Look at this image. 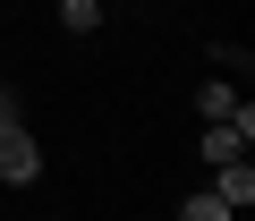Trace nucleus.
<instances>
[{
	"mask_svg": "<svg viewBox=\"0 0 255 221\" xmlns=\"http://www.w3.org/2000/svg\"><path fill=\"white\" fill-rule=\"evenodd\" d=\"M0 179H43V145H34V128H0Z\"/></svg>",
	"mask_w": 255,
	"mask_h": 221,
	"instance_id": "obj_1",
	"label": "nucleus"
},
{
	"mask_svg": "<svg viewBox=\"0 0 255 221\" xmlns=\"http://www.w3.org/2000/svg\"><path fill=\"white\" fill-rule=\"evenodd\" d=\"M196 110H204V128H221V119H255V110L238 102L230 77H204V85H196Z\"/></svg>",
	"mask_w": 255,
	"mask_h": 221,
	"instance_id": "obj_2",
	"label": "nucleus"
},
{
	"mask_svg": "<svg viewBox=\"0 0 255 221\" xmlns=\"http://www.w3.org/2000/svg\"><path fill=\"white\" fill-rule=\"evenodd\" d=\"M247 136H255V119H221V128H204V162L221 170V162H247Z\"/></svg>",
	"mask_w": 255,
	"mask_h": 221,
	"instance_id": "obj_3",
	"label": "nucleus"
},
{
	"mask_svg": "<svg viewBox=\"0 0 255 221\" xmlns=\"http://www.w3.org/2000/svg\"><path fill=\"white\" fill-rule=\"evenodd\" d=\"M213 196H221L230 213H247V204H255V162H221V170H213Z\"/></svg>",
	"mask_w": 255,
	"mask_h": 221,
	"instance_id": "obj_4",
	"label": "nucleus"
},
{
	"mask_svg": "<svg viewBox=\"0 0 255 221\" xmlns=\"http://www.w3.org/2000/svg\"><path fill=\"white\" fill-rule=\"evenodd\" d=\"M179 221H238V213H230V204H221V196H213V187H196V196H187V204H179Z\"/></svg>",
	"mask_w": 255,
	"mask_h": 221,
	"instance_id": "obj_5",
	"label": "nucleus"
},
{
	"mask_svg": "<svg viewBox=\"0 0 255 221\" xmlns=\"http://www.w3.org/2000/svg\"><path fill=\"white\" fill-rule=\"evenodd\" d=\"M60 26H68V34H94V26H102V0H60Z\"/></svg>",
	"mask_w": 255,
	"mask_h": 221,
	"instance_id": "obj_6",
	"label": "nucleus"
},
{
	"mask_svg": "<svg viewBox=\"0 0 255 221\" xmlns=\"http://www.w3.org/2000/svg\"><path fill=\"white\" fill-rule=\"evenodd\" d=\"M0 128H26V110H17V85H0Z\"/></svg>",
	"mask_w": 255,
	"mask_h": 221,
	"instance_id": "obj_7",
	"label": "nucleus"
}]
</instances>
